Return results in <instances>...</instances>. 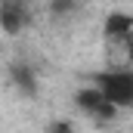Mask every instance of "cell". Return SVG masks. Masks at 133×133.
Wrapping results in <instances>:
<instances>
[{
	"instance_id": "cell-4",
	"label": "cell",
	"mask_w": 133,
	"mask_h": 133,
	"mask_svg": "<svg viewBox=\"0 0 133 133\" xmlns=\"http://www.w3.org/2000/svg\"><path fill=\"white\" fill-rule=\"evenodd\" d=\"M34 0H0V28L6 34H22L31 25Z\"/></svg>"
},
{
	"instance_id": "cell-6",
	"label": "cell",
	"mask_w": 133,
	"mask_h": 133,
	"mask_svg": "<svg viewBox=\"0 0 133 133\" xmlns=\"http://www.w3.org/2000/svg\"><path fill=\"white\" fill-rule=\"evenodd\" d=\"M87 0H50L46 3V16L53 22H71L81 9H84Z\"/></svg>"
},
{
	"instance_id": "cell-3",
	"label": "cell",
	"mask_w": 133,
	"mask_h": 133,
	"mask_svg": "<svg viewBox=\"0 0 133 133\" xmlns=\"http://www.w3.org/2000/svg\"><path fill=\"white\" fill-rule=\"evenodd\" d=\"M130 28H133V16L121 12V9L108 12L105 22H102V40H105L108 53L115 56V62H121V65L127 62V40H130Z\"/></svg>"
},
{
	"instance_id": "cell-2",
	"label": "cell",
	"mask_w": 133,
	"mask_h": 133,
	"mask_svg": "<svg viewBox=\"0 0 133 133\" xmlns=\"http://www.w3.org/2000/svg\"><path fill=\"white\" fill-rule=\"evenodd\" d=\"M74 105H77V111L81 115H87L90 121H96V124H108V121H115L118 118V105L115 102L105 99V93H102L96 84H87V87H77L74 90Z\"/></svg>"
},
{
	"instance_id": "cell-1",
	"label": "cell",
	"mask_w": 133,
	"mask_h": 133,
	"mask_svg": "<svg viewBox=\"0 0 133 133\" xmlns=\"http://www.w3.org/2000/svg\"><path fill=\"white\" fill-rule=\"evenodd\" d=\"M90 84H96L102 93H105V99L115 102L121 111L124 108H133V65L130 62L90 74Z\"/></svg>"
},
{
	"instance_id": "cell-5",
	"label": "cell",
	"mask_w": 133,
	"mask_h": 133,
	"mask_svg": "<svg viewBox=\"0 0 133 133\" xmlns=\"http://www.w3.org/2000/svg\"><path fill=\"white\" fill-rule=\"evenodd\" d=\"M9 84L16 87V93H22L25 99H34L40 93V81H37V71L28 59H12L9 62Z\"/></svg>"
}]
</instances>
